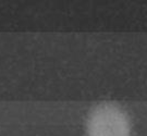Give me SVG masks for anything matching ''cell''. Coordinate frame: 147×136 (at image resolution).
<instances>
[{"mask_svg":"<svg viewBox=\"0 0 147 136\" xmlns=\"http://www.w3.org/2000/svg\"><path fill=\"white\" fill-rule=\"evenodd\" d=\"M87 136H130L126 113L112 104H101L90 111L86 122Z\"/></svg>","mask_w":147,"mask_h":136,"instance_id":"cell-1","label":"cell"}]
</instances>
